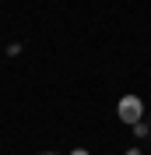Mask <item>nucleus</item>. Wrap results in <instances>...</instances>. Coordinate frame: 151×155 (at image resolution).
Segmentation results:
<instances>
[{
	"instance_id": "f03ea898",
	"label": "nucleus",
	"mask_w": 151,
	"mask_h": 155,
	"mask_svg": "<svg viewBox=\"0 0 151 155\" xmlns=\"http://www.w3.org/2000/svg\"><path fill=\"white\" fill-rule=\"evenodd\" d=\"M130 130H133V134H137V137H144V134H148V124H144V120H141V124H133Z\"/></svg>"
},
{
	"instance_id": "7ed1b4c3",
	"label": "nucleus",
	"mask_w": 151,
	"mask_h": 155,
	"mask_svg": "<svg viewBox=\"0 0 151 155\" xmlns=\"http://www.w3.org/2000/svg\"><path fill=\"white\" fill-rule=\"evenodd\" d=\"M70 155H92V152H85V148H74V152H70Z\"/></svg>"
},
{
	"instance_id": "f257e3e1",
	"label": "nucleus",
	"mask_w": 151,
	"mask_h": 155,
	"mask_svg": "<svg viewBox=\"0 0 151 155\" xmlns=\"http://www.w3.org/2000/svg\"><path fill=\"white\" fill-rule=\"evenodd\" d=\"M116 116H120L123 124H141L144 120V102H141V95H123L120 99V106H116Z\"/></svg>"
},
{
	"instance_id": "39448f33",
	"label": "nucleus",
	"mask_w": 151,
	"mask_h": 155,
	"mask_svg": "<svg viewBox=\"0 0 151 155\" xmlns=\"http://www.w3.org/2000/svg\"><path fill=\"white\" fill-rule=\"evenodd\" d=\"M42 155H53V152H42Z\"/></svg>"
},
{
	"instance_id": "20e7f679",
	"label": "nucleus",
	"mask_w": 151,
	"mask_h": 155,
	"mask_svg": "<svg viewBox=\"0 0 151 155\" xmlns=\"http://www.w3.org/2000/svg\"><path fill=\"white\" fill-rule=\"evenodd\" d=\"M127 155H141V152H137V148H130V152H127Z\"/></svg>"
}]
</instances>
